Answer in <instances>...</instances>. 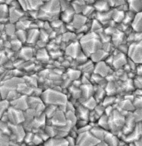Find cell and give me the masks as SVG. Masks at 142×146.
I'll list each match as a JSON object with an SVG mask.
<instances>
[{
  "label": "cell",
  "mask_w": 142,
  "mask_h": 146,
  "mask_svg": "<svg viewBox=\"0 0 142 146\" xmlns=\"http://www.w3.org/2000/svg\"><path fill=\"white\" fill-rule=\"evenodd\" d=\"M61 10L60 0H48L44 2L38 11V15L46 17H53L59 15Z\"/></svg>",
  "instance_id": "1"
},
{
  "label": "cell",
  "mask_w": 142,
  "mask_h": 146,
  "mask_svg": "<svg viewBox=\"0 0 142 146\" xmlns=\"http://www.w3.org/2000/svg\"><path fill=\"white\" fill-rule=\"evenodd\" d=\"M24 11H38L44 3L43 0H18Z\"/></svg>",
  "instance_id": "2"
},
{
  "label": "cell",
  "mask_w": 142,
  "mask_h": 146,
  "mask_svg": "<svg viewBox=\"0 0 142 146\" xmlns=\"http://www.w3.org/2000/svg\"><path fill=\"white\" fill-rule=\"evenodd\" d=\"M132 28L137 32L142 33V11L135 14L132 22Z\"/></svg>",
  "instance_id": "3"
},
{
  "label": "cell",
  "mask_w": 142,
  "mask_h": 146,
  "mask_svg": "<svg viewBox=\"0 0 142 146\" xmlns=\"http://www.w3.org/2000/svg\"><path fill=\"white\" fill-rule=\"evenodd\" d=\"M82 1L87 5H92V3H94V0H82Z\"/></svg>",
  "instance_id": "4"
},
{
  "label": "cell",
  "mask_w": 142,
  "mask_h": 146,
  "mask_svg": "<svg viewBox=\"0 0 142 146\" xmlns=\"http://www.w3.org/2000/svg\"><path fill=\"white\" fill-rule=\"evenodd\" d=\"M43 2H47V1H48V0H43Z\"/></svg>",
  "instance_id": "5"
},
{
  "label": "cell",
  "mask_w": 142,
  "mask_h": 146,
  "mask_svg": "<svg viewBox=\"0 0 142 146\" xmlns=\"http://www.w3.org/2000/svg\"><path fill=\"white\" fill-rule=\"evenodd\" d=\"M68 1H69L70 2H73V1H74L75 0H68Z\"/></svg>",
  "instance_id": "6"
}]
</instances>
